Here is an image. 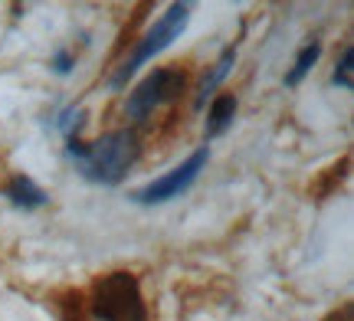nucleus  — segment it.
Segmentation results:
<instances>
[{
    "instance_id": "9b49d317",
    "label": "nucleus",
    "mask_w": 354,
    "mask_h": 321,
    "mask_svg": "<svg viewBox=\"0 0 354 321\" xmlns=\"http://www.w3.org/2000/svg\"><path fill=\"white\" fill-rule=\"evenodd\" d=\"M53 128L63 131L66 138H73V135H79V128H82V108H76V105H66L59 115L53 118Z\"/></svg>"
},
{
    "instance_id": "4468645a",
    "label": "nucleus",
    "mask_w": 354,
    "mask_h": 321,
    "mask_svg": "<svg viewBox=\"0 0 354 321\" xmlns=\"http://www.w3.org/2000/svg\"><path fill=\"white\" fill-rule=\"evenodd\" d=\"M322 321H354V305L351 302H344L342 309H335V311H328Z\"/></svg>"
},
{
    "instance_id": "6e6552de",
    "label": "nucleus",
    "mask_w": 354,
    "mask_h": 321,
    "mask_svg": "<svg viewBox=\"0 0 354 321\" xmlns=\"http://www.w3.org/2000/svg\"><path fill=\"white\" fill-rule=\"evenodd\" d=\"M318 56H322V43L318 39H312V43H305L302 50H299V56H295V63H292V69L286 72V86L289 89H295V86H302V79L315 69Z\"/></svg>"
},
{
    "instance_id": "f03ea898",
    "label": "nucleus",
    "mask_w": 354,
    "mask_h": 321,
    "mask_svg": "<svg viewBox=\"0 0 354 321\" xmlns=\"http://www.w3.org/2000/svg\"><path fill=\"white\" fill-rule=\"evenodd\" d=\"M76 302L88 321H148V305L141 295L138 275L131 272L99 275L88 289V295H76Z\"/></svg>"
},
{
    "instance_id": "f257e3e1",
    "label": "nucleus",
    "mask_w": 354,
    "mask_h": 321,
    "mask_svg": "<svg viewBox=\"0 0 354 321\" xmlns=\"http://www.w3.org/2000/svg\"><path fill=\"white\" fill-rule=\"evenodd\" d=\"M66 155L88 184L118 187L138 161V138L135 131H109L95 142H82L79 135H73L66 138Z\"/></svg>"
},
{
    "instance_id": "ddd939ff",
    "label": "nucleus",
    "mask_w": 354,
    "mask_h": 321,
    "mask_svg": "<svg viewBox=\"0 0 354 321\" xmlns=\"http://www.w3.org/2000/svg\"><path fill=\"white\" fill-rule=\"evenodd\" d=\"M50 69L56 72V76H69V72L76 69V50H59L50 59Z\"/></svg>"
},
{
    "instance_id": "7ed1b4c3",
    "label": "nucleus",
    "mask_w": 354,
    "mask_h": 321,
    "mask_svg": "<svg viewBox=\"0 0 354 321\" xmlns=\"http://www.w3.org/2000/svg\"><path fill=\"white\" fill-rule=\"evenodd\" d=\"M187 23H190V3H171V7L158 17V23H154L151 30H148V33L135 43L131 56H128L125 63L115 69L112 89H125V82L138 72L141 66L148 63V59H154L158 52H165L174 39H180V33L187 30Z\"/></svg>"
},
{
    "instance_id": "f8f14e48",
    "label": "nucleus",
    "mask_w": 354,
    "mask_h": 321,
    "mask_svg": "<svg viewBox=\"0 0 354 321\" xmlns=\"http://www.w3.org/2000/svg\"><path fill=\"white\" fill-rule=\"evenodd\" d=\"M331 82H335L338 89H351V86H354V76H351V46H344V50H342L338 63H335V72H331Z\"/></svg>"
},
{
    "instance_id": "423d86ee",
    "label": "nucleus",
    "mask_w": 354,
    "mask_h": 321,
    "mask_svg": "<svg viewBox=\"0 0 354 321\" xmlns=\"http://www.w3.org/2000/svg\"><path fill=\"white\" fill-rule=\"evenodd\" d=\"M0 193L13 206H20V210H39V206L50 204V193L43 191L33 177H26V174H10V177L0 184Z\"/></svg>"
},
{
    "instance_id": "1a4fd4ad",
    "label": "nucleus",
    "mask_w": 354,
    "mask_h": 321,
    "mask_svg": "<svg viewBox=\"0 0 354 321\" xmlns=\"http://www.w3.org/2000/svg\"><path fill=\"white\" fill-rule=\"evenodd\" d=\"M233 63H236V46H227V50L220 52V59L214 63V69H210V76H203V82H201V95H197V105H203L207 102V95L227 79V72L233 69Z\"/></svg>"
},
{
    "instance_id": "39448f33",
    "label": "nucleus",
    "mask_w": 354,
    "mask_h": 321,
    "mask_svg": "<svg viewBox=\"0 0 354 321\" xmlns=\"http://www.w3.org/2000/svg\"><path fill=\"white\" fill-rule=\"evenodd\" d=\"M207 161H210V148L203 144V148H197V151H194L184 164L171 167L165 177H158V180H151V184L138 187V191H131V200H135V204H141V206H158V204L174 200V197L187 193L190 187L197 184V177H201V171L207 167Z\"/></svg>"
},
{
    "instance_id": "20e7f679",
    "label": "nucleus",
    "mask_w": 354,
    "mask_h": 321,
    "mask_svg": "<svg viewBox=\"0 0 354 321\" xmlns=\"http://www.w3.org/2000/svg\"><path fill=\"white\" fill-rule=\"evenodd\" d=\"M187 86V72L177 69V66H161L154 69L151 76H145L128 92V102H125V115L135 118V121H145L148 115H154L161 105L174 102L177 95L184 92Z\"/></svg>"
},
{
    "instance_id": "0eeeda50",
    "label": "nucleus",
    "mask_w": 354,
    "mask_h": 321,
    "mask_svg": "<svg viewBox=\"0 0 354 321\" xmlns=\"http://www.w3.org/2000/svg\"><path fill=\"white\" fill-rule=\"evenodd\" d=\"M236 95L233 92H223V95H216L214 105H210V112H207V128H203V138L207 142H214L220 135H227L230 125H233V118H236Z\"/></svg>"
},
{
    "instance_id": "9d476101",
    "label": "nucleus",
    "mask_w": 354,
    "mask_h": 321,
    "mask_svg": "<svg viewBox=\"0 0 354 321\" xmlns=\"http://www.w3.org/2000/svg\"><path fill=\"white\" fill-rule=\"evenodd\" d=\"M348 164H351V157H342L338 164H331L325 174H322V180H315L312 187H308V193L315 197V200H322V197H331L335 193V187L344 180V174H348Z\"/></svg>"
}]
</instances>
